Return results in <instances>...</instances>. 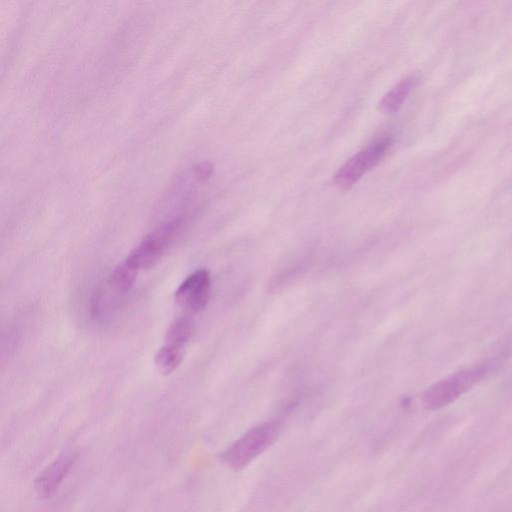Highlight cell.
<instances>
[{"label": "cell", "instance_id": "6da1fadb", "mask_svg": "<svg viewBox=\"0 0 512 512\" xmlns=\"http://www.w3.org/2000/svg\"><path fill=\"white\" fill-rule=\"evenodd\" d=\"M280 431L281 425L275 420L251 427L222 452V463L234 471L244 469L274 444Z\"/></svg>", "mask_w": 512, "mask_h": 512}, {"label": "cell", "instance_id": "7a4b0ae2", "mask_svg": "<svg viewBox=\"0 0 512 512\" xmlns=\"http://www.w3.org/2000/svg\"><path fill=\"white\" fill-rule=\"evenodd\" d=\"M183 217L174 218L150 232L129 253L126 262L137 271L154 267L181 230Z\"/></svg>", "mask_w": 512, "mask_h": 512}, {"label": "cell", "instance_id": "3957f363", "mask_svg": "<svg viewBox=\"0 0 512 512\" xmlns=\"http://www.w3.org/2000/svg\"><path fill=\"white\" fill-rule=\"evenodd\" d=\"M487 369V365L466 368L436 383L424 392L422 397L424 406L428 409H438L451 403L474 387L486 374Z\"/></svg>", "mask_w": 512, "mask_h": 512}, {"label": "cell", "instance_id": "277c9868", "mask_svg": "<svg viewBox=\"0 0 512 512\" xmlns=\"http://www.w3.org/2000/svg\"><path fill=\"white\" fill-rule=\"evenodd\" d=\"M391 144L392 139L386 136L355 154L335 173L334 184L341 189L350 188L384 158Z\"/></svg>", "mask_w": 512, "mask_h": 512}, {"label": "cell", "instance_id": "5b68a950", "mask_svg": "<svg viewBox=\"0 0 512 512\" xmlns=\"http://www.w3.org/2000/svg\"><path fill=\"white\" fill-rule=\"evenodd\" d=\"M210 273L207 269H197L189 274L175 291V300L183 308L192 312L203 310L208 302Z\"/></svg>", "mask_w": 512, "mask_h": 512}, {"label": "cell", "instance_id": "8992f818", "mask_svg": "<svg viewBox=\"0 0 512 512\" xmlns=\"http://www.w3.org/2000/svg\"><path fill=\"white\" fill-rule=\"evenodd\" d=\"M77 454L68 450L47 465L35 478L34 490L40 498H50L59 489L75 464Z\"/></svg>", "mask_w": 512, "mask_h": 512}, {"label": "cell", "instance_id": "52a82bcc", "mask_svg": "<svg viewBox=\"0 0 512 512\" xmlns=\"http://www.w3.org/2000/svg\"><path fill=\"white\" fill-rule=\"evenodd\" d=\"M415 76L400 80L380 101V109L385 113L396 112L406 100L416 84Z\"/></svg>", "mask_w": 512, "mask_h": 512}, {"label": "cell", "instance_id": "ba28073f", "mask_svg": "<svg viewBox=\"0 0 512 512\" xmlns=\"http://www.w3.org/2000/svg\"><path fill=\"white\" fill-rule=\"evenodd\" d=\"M183 349L164 344L155 355V365L163 375H170L181 364Z\"/></svg>", "mask_w": 512, "mask_h": 512}, {"label": "cell", "instance_id": "9c48e42d", "mask_svg": "<svg viewBox=\"0 0 512 512\" xmlns=\"http://www.w3.org/2000/svg\"><path fill=\"white\" fill-rule=\"evenodd\" d=\"M192 333V324L186 317L176 319L169 327L165 344L184 350Z\"/></svg>", "mask_w": 512, "mask_h": 512}, {"label": "cell", "instance_id": "30bf717a", "mask_svg": "<svg viewBox=\"0 0 512 512\" xmlns=\"http://www.w3.org/2000/svg\"><path fill=\"white\" fill-rule=\"evenodd\" d=\"M138 271L126 261L117 266L109 277V284L117 291L126 292L135 283Z\"/></svg>", "mask_w": 512, "mask_h": 512}]
</instances>
